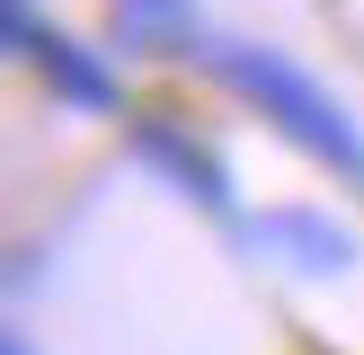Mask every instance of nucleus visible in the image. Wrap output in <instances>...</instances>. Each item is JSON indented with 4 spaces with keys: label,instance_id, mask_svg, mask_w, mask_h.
Segmentation results:
<instances>
[{
    "label": "nucleus",
    "instance_id": "7ed1b4c3",
    "mask_svg": "<svg viewBox=\"0 0 364 355\" xmlns=\"http://www.w3.org/2000/svg\"><path fill=\"white\" fill-rule=\"evenodd\" d=\"M134 160H151V169L169 178L178 195H196V204H231V178H223V160H213L196 133H178V124H142V133H134Z\"/></svg>",
    "mask_w": 364,
    "mask_h": 355
},
{
    "label": "nucleus",
    "instance_id": "39448f33",
    "mask_svg": "<svg viewBox=\"0 0 364 355\" xmlns=\"http://www.w3.org/2000/svg\"><path fill=\"white\" fill-rule=\"evenodd\" d=\"M116 45L124 53H187L196 0H116Z\"/></svg>",
    "mask_w": 364,
    "mask_h": 355
},
{
    "label": "nucleus",
    "instance_id": "20e7f679",
    "mask_svg": "<svg viewBox=\"0 0 364 355\" xmlns=\"http://www.w3.org/2000/svg\"><path fill=\"white\" fill-rule=\"evenodd\" d=\"M27 53L45 62V80L63 89V106H80V116H107V106H116V71L89 45H71V36H53V27H27Z\"/></svg>",
    "mask_w": 364,
    "mask_h": 355
},
{
    "label": "nucleus",
    "instance_id": "f03ea898",
    "mask_svg": "<svg viewBox=\"0 0 364 355\" xmlns=\"http://www.w3.org/2000/svg\"><path fill=\"white\" fill-rule=\"evenodd\" d=\"M240 240L258 248V258L294 266V275H355V266H364V240H355L347 222H329V213H311V204H267V213H249Z\"/></svg>",
    "mask_w": 364,
    "mask_h": 355
},
{
    "label": "nucleus",
    "instance_id": "423d86ee",
    "mask_svg": "<svg viewBox=\"0 0 364 355\" xmlns=\"http://www.w3.org/2000/svg\"><path fill=\"white\" fill-rule=\"evenodd\" d=\"M9 355H36V346H27V337H9Z\"/></svg>",
    "mask_w": 364,
    "mask_h": 355
},
{
    "label": "nucleus",
    "instance_id": "f257e3e1",
    "mask_svg": "<svg viewBox=\"0 0 364 355\" xmlns=\"http://www.w3.org/2000/svg\"><path fill=\"white\" fill-rule=\"evenodd\" d=\"M213 71H223L249 106H267V124H284L311 160H329L338 178L364 187V124L338 106V89H320L302 62H284V53H267V45H213Z\"/></svg>",
    "mask_w": 364,
    "mask_h": 355
}]
</instances>
